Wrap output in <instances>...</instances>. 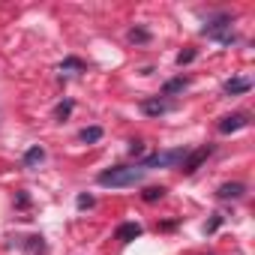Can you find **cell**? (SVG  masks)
Wrapping results in <instances>:
<instances>
[{
    "instance_id": "obj_11",
    "label": "cell",
    "mask_w": 255,
    "mask_h": 255,
    "mask_svg": "<svg viewBox=\"0 0 255 255\" xmlns=\"http://www.w3.org/2000/svg\"><path fill=\"white\" fill-rule=\"evenodd\" d=\"M165 192H168L165 186H150V189H144V195H141V198H144V201H159Z\"/></svg>"
},
{
    "instance_id": "obj_19",
    "label": "cell",
    "mask_w": 255,
    "mask_h": 255,
    "mask_svg": "<svg viewBox=\"0 0 255 255\" xmlns=\"http://www.w3.org/2000/svg\"><path fill=\"white\" fill-rule=\"evenodd\" d=\"M129 153H141V141H132L129 144Z\"/></svg>"
},
{
    "instance_id": "obj_15",
    "label": "cell",
    "mask_w": 255,
    "mask_h": 255,
    "mask_svg": "<svg viewBox=\"0 0 255 255\" xmlns=\"http://www.w3.org/2000/svg\"><path fill=\"white\" fill-rule=\"evenodd\" d=\"M219 222H222V216L216 213V216H213V219H210V222L204 225V234H210V231H216V228H219Z\"/></svg>"
},
{
    "instance_id": "obj_2",
    "label": "cell",
    "mask_w": 255,
    "mask_h": 255,
    "mask_svg": "<svg viewBox=\"0 0 255 255\" xmlns=\"http://www.w3.org/2000/svg\"><path fill=\"white\" fill-rule=\"evenodd\" d=\"M186 147H174V150H159V153H150L138 162L141 171H150V168H177L183 159H186Z\"/></svg>"
},
{
    "instance_id": "obj_16",
    "label": "cell",
    "mask_w": 255,
    "mask_h": 255,
    "mask_svg": "<svg viewBox=\"0 0 255 255\" xmlns=\"http://www.w3.org/2000/svg\"><path fill=\"white\" fill-rule=\"evenodd\" d=\"M129 39H132V42H147V33H144V30H132Z\"/></svg>"
},
{
    "instance_id": "obj_17",
    "label": "cell",
    "mask_w": 255,
    "mask_h": 255,
    "mask_svg": "<svg viewBox=\"0 0 255 255\" xmlns=\"http://www.w3.org/2000/svg\"><path fill=\"white\" fill-rule=\"evenodd\" d=\"M78 207H93V195H78Z\"/></svg>"
},
{
    "instance_id": "obj_6",
    "label": "cell",
    "mask_w": 255,
    "mask_h": 255,
    "mask_svg": "<svg viewBox=\"0 0 255 255\" xmlns=\"http://www.w3.org/2000/svg\"><path fill=\"white\" fill-rule=\"evenodd\" d=\"M252 87V81L249 78H228L225 84H222V90L228 93V96H237V93H246Z\"/></svg>"
},
{
    "instance_id": "obj_13",
    "label": "cell",
    "mask_w": 255,
    "mask_h": 255,
    "mask_svg": "<svg viewBox=\"0 0 255 255\" xmlns=\"http://www.w3.org/2000/svg\"><path fill=\"white\" fill-rule=\"evenodd\" d=\"M192 60H195V48H186V51L177 54V63H180V66H183V63H192Z\"/></svg>"
},
{
    "instance_id": "obj_7",
    "label": "cell",
    "mask_w": 255,
    "mask_h": 255,
    "mask_svg": "<svg viewBox=\"0 0 255 255\" xmlns=\"http://www.w3.org/2000/svg\"><path fill=\"white\" fill-rule=\"evenodd\" d=\"M168 108H171V105H168V102H162V99H144V102H141V111H144V114H150V117L165 114Z\"/></svg>"
},
{
    "instance_id": "obj_10",
    "label": "cell",
    "mask_w": 255,
    "mask_h": 255,
    "mask_svg": "<svg viewBox=\"0 0 255 255\" xmlns=\"http://www.w3.org/2000/svg\"><path fill=\"white\" fill-rule=\"evenodd\" d=\"M81 141H87V144H93V141H99L102 138V129L99 126H87V129H81V135H78Z\"/></svg>"
},
{
    "instance_id": "obj_5",
    "label": "cell",
    "mask_w": 255,
    "mask_h": 255,
    "mask_svg": "<svg viewBox=\"0 0 255 255\" xmlns=\"http://www.w3.org/2000/svg\"><path fill=\"white\" fill-rule=\"evenodd\" d=\"M135 237H141V225H138V222H123V225L117 228V240H120V243H132Z\"/></svg>"
},
{
    "instance_id": "obj_4",
    "label": "cell",
    "mask_w": 255,
    "mask_h": 255,
    "mask_svg": "<svg viewBox=\"0 0 255 255\" xmlns=\"http://www.w3.org/2000/svg\"><path fill=\"white\" fill-rule=\"evenodd\" d=\"M249 120H246V114H228V117H222L219 120V132L222 135H231V132H237V129H243Z\"/></svg>"
},
{
    "instance_id": "obj_12",
    "label": "cell",
    "mask_w": 255,
    "mask_h": 255,
    "mask_svg": "<svg viewBox=\"0 0 255 255\" xmlns=\"http://www.w3.org/2000/svg\"><path fill=\"white\" fill-rule=\"evenodd\" d=\"M186 84H189L186 78H174V81H168V84H165V90H162V93H165V96H171V93H177V90H183Z\"/></svg>"
},
{
    "instance_id": "obj_8",
    "label": "cell",
    "mask_w": 255,
    "mask_h": 255,
    "mask_svg": "<svg viewBox=\"0 0 255 255\" xmlns=\"http://www.w3.org/2000/svg\"><path fill=\"white\" fill-rule=\"evenodd\" d=\"M243 192H246V186H243V183H222V186L216 189V195H219V198H240Z\"/></svg>"
},
{
    "instance_id": "obj_18",
    "label": "cell",
    "mask_w": 255,
    "mask_h": 255,
    "mask_svg": "<svg viewBox=\"0 0 255 255\" xmlns=\"http://www.w3.org/2000/svg\"><path fill=\"white\" fill-rule=\"evenodd\" d=\"M72 111V102H63V105H57V117H66Z\"/></svg>"
},
{
    "instance_id": "obj_1",
    "label": "cell",
    "mask_w": 255,
    "mask_h": 255,
    "mask_svg": "<svg viewBox=\"0 0 255 255\" xmlns=\"http://www.w3.org/2000/svg\"><path fill=\"white\" fill-rule=\"evenodd\" d=\"M147 171H141L138 165H120V168H108L96 177L99 186H135L144 180Z\"/></svg>"
},
{
    "instance_id": "obj_9",
    "label": "cell",
    "mask_w": 255,
    "mask_h": 255,
    "mask_svg": "<svg viewBox=\"0 0 255 255\" xmlns=\"http://www.w3.org/2000/svg\"><path fill=\"white\" fill-rule=\"evenodd\" d=\"M45 159V150L42 147H30L27 153H24V168H33V165H39Z\"/></svg>"
},
{
    "instance_id": "obj_14",
    "label": "cell",
    "mask_w": 255,
    "mask_h": 255,
    "mask_svg": "<svg viewBox=\"0 0 255 255\" xmlns=\"http://www.w3.org/2000/svg\"><path fill=\"white\" fill-rule=\"evenodd\" d=\"M60 69H84V63H81L78 57H69V60H63V63H60Z\"/></svg>"
},
{
    "instance_id": "obj_3",
    "label": "cell",
    "mask_w": 255,
    "mask_h": 255,
    "mask_svg": "<svg viewBox=\"0 0 255 255\" xmlns=\"http://www.w3.org/2000/svg\"><path fill=\"white\" fill-rule=\"evenodd\" d=\"M210 153H213V147H210V144H204V147H198V150L186 153V159L180 162V165H183L180 171H183V174H195V168H198V165H201V162H204Z\"/></svg>"
}]
</instances>
